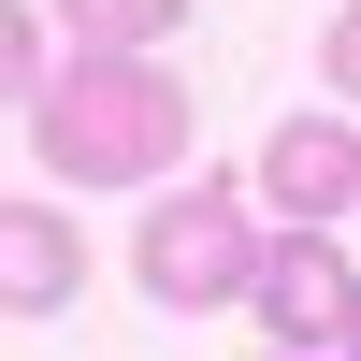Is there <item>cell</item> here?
<instances>
[{
  "label": "cell",
  "mask_w": 361,
  "mask_h": 361,
  "mask_svg": "<svg viewBox=\"0 0 361 361\" xmlns=\"http://www.w3.org/2000/svg\"><path fill=\"white\" fill-rule=\"evenodd\" d=\"M246 318L275 347H304V361H333L361 347V275H347V246L318 217H289V246H260V289H246Z\"/></svg>",
  "instance_id": "cell-3"
},
{
  "label": "cell",
  "mask_w": 361,
  "mask_h": 361,
  "mask_svg": "<svg viewBox=\"0 0 361 361\" xmlns=\"http://www.w3.org/2000/svg\"><path fill=\"white\" fill-rule=\"evenodd\" d=\"M15 130L58 188H159L188 159V87L159 44H73V73H44L15 102Z\"/></svg>",
  "instance_id": "cell-1"
},
{
  "label": "cell",
  "mask_w": 361,
  "mask_h": 361,
  "mask_svg": "<svg viewBox=\"0 0 361 361\" xmlns=\"http://www.w3.org/2000/svg\"><path fill=\"white\" fill-rule=\"evenodd\" d=\"M260 202H275V217H318V231H333L347 202H361V130H347V116H289V130L260 145Z\"/></svg>",
  "instance_id": "cell-4"
},
{
  "label": "cell",
  "mask_w": 361,
  "mask_h": 361,
  "mask_svg": "<svg viewBox=\"0 0 361 361\" xmlns=\"http://www.w3.org/2000/svg\"><path fill=\"white\" fill-rule=\"evenodd\" d=\"M318 73H333L347 102H361V0H347V15H333V44H318Z\"/></svg>",
  "instance_id": "cell-7"
},
{
  "label": "cell",
  "mask_w": 361,
  "mask_h": 361,
  "mask_svg": "<svg viewBox=\"0 0 361 361\" xmlns=\"http://www.w3.org/2000/svg\"><path fill=\"white\" fill-rule=\"evenodd\" d=\"M58 29H73V44H173L188 0H58Z\"/></svg>",
  "instance_id": "cell-6"
},
{
  "label": "cell",
  "mask_w": 361,
  "mask_h": 361,
  "mask_svg": "<svg viewBox=\"0 0 361 361\" xmlns=\"http://www.w3.org/2000/svg\"><path fill=\"white\" fill-rule=\"evenodd\" d=\"M130 275H145V304H173V318L246 304V289H260L246 188H159V202H145V231H130Z\"/></svg>",
  "instance_id": "cell-2"
},
{
  "label": "cell",
  "mask_w": 361,
  "mask_h": 361,
  "mask_svg": "<svg viewBox=\"0 0 361 361\" xmlns=\"http://www.w3.org/2000/svg\"><path fill=\"white\" fill-rule=\"evenodd\" d=\"M73 275H87L73 217H58V202H15V217H0V304H15V318H58Z\"/></svg>",
  "instance_id": "cell-5"
}]
</instances>
